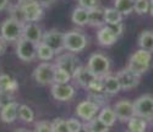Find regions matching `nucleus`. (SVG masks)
<instances>
[{"mask_svg":"<svg viewBox=\"0 0 153 132\" xmlns=\"http://www.w3.org/2000/svg\"><path fill=\"white\" fill-rule=\"evenodd\" d=\"M9 12H10V17L14 19L21 23H26V19H25V14H23V10H22V6L17 3L16 5H11L10 9H9Z\"/></svg>","mask_w":153,"mask_h":132,"instance_id":"7c9ffc66","label":"nucleus"},{"mask_svg":"<svg viewBox=\"0 0 153 132\" xmlns=\"http://www.w3.org/2000/svg\"><path fill=\"white\" fill-rule=\"evenodd\" d=\"M97 39L100 45L103 47H110L113 45L114 43H115L118 41V37L115 36V33H114L108 26L105 24L104 27H102L98 33H97Z\"/></svg>","mask_w":153,"mask_h":132,"instance_id":"6ab92c4d","label":"nucleus"},{"mask_svg":"<svg viewBox=\"0 0 153 132\" xmlns=\"http://www.w3.org/2000/svg\"><path fill=\"white\" fill-rule=\"evenodd\" d=\"M98 76H96L90 69L87 67H83V66H81V67L79 69V71L75 73V76L72 77L74 80L77 82L82 88H86V89H90L91 85L93 83V81L96 80Z\"/></svg>","mask_w":153,"mask_h":132,"instance_id":"dca6fc26","label":"nucleus"},{"mask_svg":"<svg viewBox=\"0 0 153 132\" xmlns=\"http://www.w3.org/2000/svg\"><path fill=\"white\" fill-rule=\"evenodd\" d=\"M4 43H3V41H1V39H0V55H1L3 54V51H4Z\"/></svg>","mask_w":153,"mask_h":132,"instance_id":"37998d69","label":"nucleus"},{"mask_svg":"<svg viewBox=\"0 0 153 132\" xmlns=\"http://www.w3.org/2000/svg\"><path fill=\"white\" fill-rule=\"evenodd\" d=\"M53 125V132H70L69 127H68V122L64 119H55L54 121H52Z\"/></svg>","mask_w":153,"mask_h":132,"instance_id":"f704fd0d","label":"nucleus"},{"mask_svg":"<svg viewBox=\"0 0 153 132\" xmlns=\"http://www.w3.org/2000/svg\"><path fill=\"white\" fill-rule=\"evenodd\" d=\"M104 19L107 24H117V23H121L123 15L115 7H108L104 9Z\"/></svg>","mask_w":153,"mask_h":132,"instance_id":"cd10ccee","label":"nucleus"},{"mask_svg":"<svg viewBox=\"0 0 153 132\" xmlns=\"http://www.w3.org/2000/svg\"><path fill=\"white\" fill-rule=\"evenodd\" d=\"M138 45L149 53L153 51V31H143L138 37Z\"/></svg>","mask_w":153,"mask_h":132,"instance_id":"b1692460","label":"nucleus"},{"mask_svg":"<svg viewBox=\"0 0 153 132\" xmlns=\"http://www.w3.org/2000/svg\"><path fill=\"white\" fill-rule=\"evenodd\" d=\"M70 80H71V76H70L69 72H66L64 69H60V67H56V69H55L54 83L64 85V83H69Z\"/></svg>","mask_w":153,"mask_h":132,"instance_id":"473e14b6","label":"nucleus"},{"mask_svg":"<svg viewBox=\"0 0 153 132\" xmlns=\"http://www.w3.org/2000/svg\"><path fill=\"white\" fill-rule=\"evenodd\" d=\"M99 108L96 104H93L90 100H83L81 102L77 107H76V115H77L80 119H82L83 121H91L92 119L96 117L97 113H98Z\"/></svg>","mask_w":153,"mask_h":132,"instance_id":"ddd939ff","label":"nucleus"},{"mask_svg":"<svg viewBox=\"0 0 153 132\" xmlns=\"http://www.w3.org/2000/svg\"><path fill=\"white\" fill-rule=\"evenodd\" d=\"M127 132H130V131H127Z\"/></svg>","mask_w":153,"mask_h":132,"instance_id":"de8ad7c7","label":"nucleus"},{"mask_svg":"<svg viewBox=\"0 0 153 132\" xmlns=\"http://www.w3.org/2000/svg\"><path fill=\"white\" fill-rule=\"evenodd\" d=\"M108 27L115 33V36L119 38L121 34H123V32H124V26H123V23H117V24H107Z\"/></svg>","mask_w":153,"mask_h":132,"instance_id":"ea45409f","label":"nucleus"},{"mask_svg":"<svg viewBox=\"0 0 153 132\" xmlns=\"http://www.w3.org/2000/svg\"><path fill=\"white\" fill-rule=\"evenodd\" d=\"M79 6L86 9V10H92L96 7H99V1L100 0H77Z\"/></svg>","mask_w":153,"mask_h":132,"instance_id":"4c0bfd02","label":"nucleus"},{"mask_svg":"<svg viewBox=\"0 0 153 132\" xmlns=\"http://www.w3.org/2000/svg\"><path fill=\"white\" fill-rule=\"evenodd\" d=\"M55 66L60 69H64L66 72L70 73L71 77L75 76V73L79 71V69L81 67V61L76 58L74 54H61L56 58L55 60Z\"/></svg>","mask_w":153,"mask_h":132,"instance_id":"1a4fd4ad","label":"nucleus"},{"mask_svg":"<svg viewBox=\"0 0 153 132\" xmlns=\"http://www.w3.org/2000/svg\"><path fill=\"white\" fill-rule=\"evenodd\" d=\"M42 42L53 49L55 54H59L65 49V33L56 30H52L43 33Z\"/></svg>","mask_w":153,"mask_h":132,"instance_id":"0eeeda50","label":"nucleus"},{"mask_svg":"<svg viewBox=\"0 0 153 132\" xmlns=\"http://www.w3.org/2000/svg\"><path fill=\"white\" fill-rule=\"evenodd\" d=\"M103 85H104V93L108 97L117 94L121 90V86H120V82L118 80L117 75L108 73L107 76H104L103 77Z\"/></svg>","mask_w":153,"mask_h":132,"instance_id":"a211bd4d","label":"nucleus"},{"mask_svg":"<svg viewBox=\"0 0 153 132\" xmlns=\"http://www.w3.org/2000/svg\"><path fill=\"white\" fill-rule=\"evenodd\" d=\"M14 102V98H12V93H9V92H1L0 90V109L5 105H7L9 103Z\"/></svg>","mask_w":153,"mask_h":132,"instance_id":"58836bf2","label":"nucleus"},{"mask_svg":"<svg viewBox=\"0 0 153 132\" xmlns=\"http://www.w3.org/2000/svg\"><path fill=\"white\" fill-rule=\"evenodd\" d=\"M19 117L25 122H33L34 121V113L28 105L20 104L19 105Z\"/></svg>","mask_w":153,"mask_h":132,"instance_id":"c85d7f7f","label":"nucleus"},{"mask_svg":"<svg viewBox=\"0 0 153 132\" xmlns=\"http://www.w3.org/2000/svg\"><path fill=\"white\" fill-rule=\"evenodd\" d=\"M22 38L38 44L39 42H42L43 31L36 22H27V23H25V26H23Z\"/></svg>","mask_w":153,"mask_h":132,"instance_id":"2eb2a0df","label":"nucleus"},{"mask_svg":"<svg viewBox=\"0 0 153 132\" xmlns=\"http://www.w3.org/2000/svg\"><path fill=\"white\" fill-rule=\"evenodd\" d=\"M55 55V53L53 51V49L48 47L45 43L43 42H39L37 44V58L42 60L43 62L44 61H49V60H52Z\"/></svg>","mask_w":153,"mask_h":132,"instance_id":"393cba45","label":"nucleus"},{"mask_svg":"<svg viewBox=\"0 0 153 132\" xmlns=\"http://www.w3.org/2000/svg\"><path fill=\"white\" fill-rule=\"evenodd\" d=\"M114 111L117 114L118 120L121 122H127L131 117H134L136 115L134 102L126 100V99L117 102L115 105H114Z\"/></svg>","mask_w":153,"mask_h":132,"instance_id":"9b49d317","label":"nucleus"},{"mask_svg":"<svg viewBox=\"0 0 153 132\" xmlns=\"http://www.w3.org/2000/svg\"><path fill=\"white\" fill-rule=\"evenodd\" d=\"M87 45V37L82 32L70 31L65 33V49L71 53H80Z\"/></svg>","mask_w":153,"mask_h":132,"instance_id":"423d86ee","label":"nucleus"},{"mask_svg":"<svg viewBox=\"0 0 153 132\" xmlns=\"http://www.w3.org/2000/svg\"><path fill=\"white\" fill-rule=\"evenodd\" d=\"M52 94H53L54 99H56L59 102H66V100H70L71 98H74L75 88L69 83H64V85L53 83Z\"/></svg>","mask_w":153,"mask_h":132,"instance_id":"4468645a","label":"nucleus"},{"mask_svg":"<svg viewBox=\"0 0 153 132\" xmlns=\"http://www.w3.org/2000/svg\"><path fill=\"white\" fill-rule=\"evenodd\" d=\"M114 7H115L123 16L130 15L135 10V0H115Z\"/></svg>","mask_w":153,"mask_h":132,"instance_id":"bb28decb","label":"nucleus"},{"mask_svg":"<svg viewBox=\"0 0 153 132\" xmlns=\"http://www.w3.org/2000/svg\"><path fill=\"white\" fill-rule=\"evenodd\" d=\"M14 132H32V131H30V130H27V128H17V130H15Z\"/></svg>","mask_w":153,"mask_h":132,"instance_id":"c03bdc74","label":"nucleus"},{"mask_svg":"<svg viewBox=\"0 0 153 132\" xmlns=\"http://www.w3.org/2000/svg\"><path fill=\"white\" fill-rule=\"evenodd\" d=\"M33 132H53V125L50 121H47V120L38 121L34 125Z\"/></svg>","mask_w":153,"mask_h":132,"instance_id":"c9c22d12","label":"nucleus"},{"mask_svg":"<svg viewBox=\"0 0 153 132\" xmlns=\"http://www.w3.org/2000/svg\"><path fill=\"white\" fill-rule=\"evenodd\" d=\"M38 1L43 5V7H49L52 4L55 3V0H38Z\"/></svg>","mask_w":153,"mask_h":132,"instance_id":"a19ab883","label":"nucleus"},{"mask_svg":"<svg viewBox=\"0 0 153 132\" xmlns=\"http://www.w3.org/2000/svg\"><path fill=\"white\" fill-rule=\"evenodd\" d=\"M86 126L88 127L90 132H109V127L102 122L98 119V116L92 119L91 121H88L86 124Z\"/></svg>","mask_w":153,"mask_h":132,"instance_id":"c756f323","label":"nucleus"},{"mask_svg":"<svg viewBox=\"0 0 153 132\" xmlns=\"http://www.w3.org/2000/svg\"><path fill=\"white\" fill-rule=\"evenodd\" d=\"M151 60H152L151 53L147 50H143V49H140L131 55V58L129 60V65H127V69H130L131 71H134L138 75H142L149 69Z\"/></svg>","mask_w":153,"mask_h":132,"instance_id":"f03ea898","label":"nucleus"},{"mask_svg":"<svg viewBox=\"0 0 153 132\" xmlns=\"http://www.w3.org/2000/svg\"><path fill=\"white\" fill-rule=\"evenodd\" d=\"M19 4L22 6L26 23L42 20L44 15V7L38 0H19Z\"/></svg>","mask_w":153,"mask_h":132,"instance_id":"7ed1b4c3","label":"nucleus"},{"mask_svg":"<svg viewBox=\"0 0 153 132\" xmlns=\"http://www.w3.org/2000/svg\"><path fill=\"white\" fill-rule=\"evenodd\" d=\"M23 23L14 20V19H6L0 27V34H1V39L5 42H19L22 38L23 33Z\"/></svg>","mask_w":153,"mask_h":132,"instance_id":"f257e3e1","label":"nucleus"},{"mask_svg":"<svg viewBox=\"0 0 153 132\" xmlns=\"http://www.w3.org/2000/svg\"><path fill=\"white\" fill-rule=\"evenodd\" d=\"M151 0H135V10L138 15H145L149 12Z\"/></svg>","mask_w":153,"mask_h":132,"instance_id":"72a5a7b5","label":"nucleus"},{"mask_svg":"<svg viewBox=\"0 0 153 132\" xmlns=\"http://www.w3.org/2000/svg\"><path fill=\"white\" fill-rule=\"evenodd\" d=\"M107 94L105 93H94V92H91V94L88 96V100L92 102L93 104H96L98 108H104L107 107Z\"/></svg>","mask_w":153,"mask_h":132,"instance_id":"2f4dec72","label":"nucleus"},{"mask_svg":"<svg viewBox=\"0 0 153 132\" xmlns=\"http://www.w3.org/2000/svg\"><path fill=\"white\" fill-rule=\"evenodd\" d=\"M16 54L22 61L30 62L37 58V44L21 38L16 42Z\"/></svg>","mask_w":153,"mask_h":132,"instance_id":"6e6552de","label":"nucleus"},{"mask_svg":"<svg viewBox=\"0 0 153 132\" xmlns=\"http://www.w3.org/2000/svg\"><path fill=\"white\" fill-rule=\"evenodd\" d=\"M87 67L90 69L96 76L104 77L109 73L110 70V60L102 53H94L88 60Z\"/></svg>","mask_w":153,"mask_h":132,"instance_id":"39448f33","label":"nucleus"},{"mask_svg":"<svg viewBox=\"0 0 153 132\" xmlns=\"http://www.w3.org/2000/svg\"><path fill=\"white\" fill-rule=\"evenodd\" d=\"M9 6V0H0V11L5 10Z\"/></svg>","mask_w":153,"mask_h":132,"instance_id":"79ce46f5","label":"nucleus"},{"mask_svg":"<svg viewBox=\"0 0 153 132\" xmlns=\"http://www.w3.org/2000/svg\"><path fill=\"white\" fill-rule=\"evenodd\" d=\"M88 24L92 27H104L105 19H104V9L96 7L88 10Z\"/></svg>","mask_w":153,"mask_h":132,"instance_id":"aec40b11","label":"nucleus"},{"mask_svg":"<svg viewBox=\"0 0 153 132\" xmlns=\"http://www.w3.org/2000/svg\"><path fill=\"white\" fill-rule=\"evenodd\" d=\"M71 19H72V22L77 26H85V24H88V10L79 6L76 7L74 11H72V15H71Z\"/></svg>","mask_w":153,"mask_h":132,"instance_id":"a878e982","label":"nucleus"},{"mask_svg":"<svg viewBox=\"0 0 153 132\" xmlns=\"http://www.w3.org/2000/svg\"><path fill=\"white\" fill-rule=\"evenodd\" d=\"M147 127L146 119L135 115L127 121V131L130 132H145Z\"/></svg>","mask_w":153,"mask_h":132,"instance_id":"5701e85b","label":"nucleus"},{"mask_svg":"<svg viewBox=\"0 0 153 132\" xmlns=\"http://www.w3.org/2000/svg\"><path fill=\"white\" fill-rule=\"evenodd\" d=\"M152 120H153V119H152Z\"/></svg>","mask_w":153,"mask_h":132,"instance_id":"09e8293b","label":"nucleus"},{"mask_svg":"<svg viewBox=\"0 0 153 132\" xmlns=\"http://www.w3.org/2000/svg\"><path fill=\"white\" fill-rule=\"evenodd\" d=\"M55 64H50L44 61L39 64L33 71V77L38 85H53L54 83V75H55Z\"/></svg>","mask_w":153,"mask_h":132,"instance_id":"20e7f679","label":"nucleus"},{"mask_svg":"<svg viewBox=\"0 0 153 132\" xmlns=\"http://www.w3.org/2000/svg\"><path fill=\"white\" fill-rule=\"evenodd\" d=\"M19 105L20 104L14 100L0 109V119L3 122L11 124L16 120L19 117Z\"/></svg>","mask_w":153,"mask_h":132,"instance_id":"f3484780","label":"nucleus"},{"mask_svg":"<svg viewBox=\"0 0 153 132\" xmlns=\"http://www.w3.org/2000/svg\"><path fill=\"white\" fill-rule=\"evenodd\" d=\"M66 122H68V127H69L70 132H79L83 127V125L81 124V121L77 120V119H75V117L68 119Z\"/></svg>","mask_w":153,"mask_h":132,"instance_id":"e433bc0d","label":"nucleus"},{"mask_svg":"<svg viewBox=\"0 0 153 132\" xmlns=\"http://www.w3.org/2000/svg\"><path fill=\"white\" fill-rule=\"evenodd\" d=\"M98 119H99V120L103 122L104 125H107L108 127H111L114 124H115V121L118 120L117 114H115V111H114V109H111V108H109V107L102 108V110L99 111Z\"/></svg>","mask_w":153,"mask_h":132,"instance_id":"4be33fe9","label":"nucleus"},{"mask_svg":"<svg viewBox=\"0 0 153 132\" xmlns=\"http://www.w3.org/2000/svg\"><path fill=\"white\" fill-rule=\"evenodd\" d=\"M17 81L12 78L10 75L1 73L0 75V90L1 92H9V93H14L17 89Z\"/></svg>","mask_w":153,"mask_h":132,"instance_id":"412c9836","label":"nucleus"},{"mask_svg":"<svg viewBox=\"0 0 153 132\" xmlns=\"http://www.w3.org/2000/svg\"><path fill=\"white\" fill-rule=\"evenodd\" d=\"M117 76H118V80L120 82L121 89H124V90L132 89V88L137 87V85L140 83V81H141V75L131 71L127 67L124 70H120L117 73Z\"/></svg>","mask_w":153,"mask_h":132,"instance_id":"f8f14e48","label":"nucleus"},{"mask_svg":"<svg viewBox=\"0 0 153 132\" xmlns=\"http://www.w3.org/2000/svg\"><path fill=\"white\" fill-rule=\"evenodd\" d=\"M79 132H90V130H88V127L85 125V126H83V127H82V128H81Z\"/></svg>","mask_w":153,"mask_h":132,"instance_id":"49530a36","label":"nucleus"},{"mask_svg":"<svg viewBox=\"0 0 153 132\" xmlns=\"http://www.w3.org/2000/svg\"><path fill=\"white\" fill-rule=\"evenodd\" d=\"M149 14L153 17V0H151V5H149Z\"/></svg>","mask_w":153,"mask_h":132,"instance_id":"a18cd8bd","label":"nucleus"},{"mask_svg":"<svg viewBox=\"0 0 153 132\" xmlns=\"http://www.w3.org/2000/svg\"><path fill=\"white\" fill-rule=\"evenodd\" d=\"M135 113L143 119H153V96L145 94L134 102Z\"/></svg>","mask_w":153,"mask_h":132,"instance_id":"9d476101","label":"nucleus"}]
</instances>
